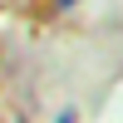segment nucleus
<instances>
[{
	"instance_id": "2",
	"label": "nucleus",
	"mask_w": 123,
	"mask_h": 123,
	"mask_svg": "<svg viewBox=\"0 0 123 123\" xmlns=\"http://www.w3.org/2000/svg\"><path fill=\"white\" fill-rule=\"evenodd\" d=\"M59 5H74V0H59Z\"/></svg>"
},
{
	"instance_id": "1",
	"label": "nucleus",
	"mask_w": 123,
	"mask_h": 123,
	"mask_svg": "<svg viewBox=\"0 0 123 123\" xmlns=\"http://www.w3.org/2000/svg\"><path fill=\"white\" fill-rule=\"evenodd\" d=\"M59 123H74V113H59Z\"/></svg>"
}]
</instances>
